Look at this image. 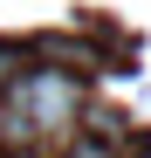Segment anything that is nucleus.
Wrapping results in <instances>:
<instances>
[{
  "instance_id": "f257e3e1",
  "label": "nucleus",
  "mask_w": 151,
  "mask_h": 158,
  "mask_svg": "<svg viewBox=\"0 0 151 158\" xmlns=\"http://www.w3.org/2000/svg\"><path fill=\"white\" fill-rule=\"evenodd\" d=\"M62 158H117V144H103V138H89V131H76Z\"/></svg>"
},
{
  "instance_id": "f03ea898",
  "label": "nucleus",
  "mask_w": 151,
  "mask_h": 158,
  "mask_svg": "<svg viewBox=\"0 0 151 158\" xmlns=\"http://www.w3.org/2000/svg\"><path fill=\"white\" fill-rule=\"evenodd\" d=\"M14 76H21V48H14V41H0V96H7Z\"/></svg>"
},
{
  "instance_id": "7ed1b4c3",
  "label": "nucleus",
  "mask_w": 151,
  "mask_h": 158,
  "mask_svg": "<svg viewBox=\"0 0 151 158\" xmlns=\"http://www.w3.org/2000/svg\"><path fill=\"white\" fill-rule=\"evenodd\" d=\"M144 158H151V151H144Z\"/></svg>"
}]
</instances>
